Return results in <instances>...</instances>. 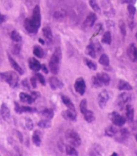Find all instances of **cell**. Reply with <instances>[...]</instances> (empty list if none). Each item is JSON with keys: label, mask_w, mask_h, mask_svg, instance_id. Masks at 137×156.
Listing matches in <instances>:
<instances>
[{"label": "cell", "mask_w": 137, "mask_h": 156, "mask_svg": "<svg viewBox=\"0 0 137 156\" xmlns=\"http://www.w3.org/2000/svg\"><path fill=\"white\" fill-rule=\"evenodd\" d=\"M60 59H61V50L59 47H57L55 51L51 56L49 60V70L53 75H57L59 71V66H60Z\"/></svg>", "instance_id": "cell-1"}, {"label": "cell", "mask_w": 137, "mask_h": 156, "mask_svg": "<svg viewBox=\"0 0 137 156\" xmlns=\"http://www.w3.org/2000/svg\"><path fill=\"white\" fill-rule=\"evenodd\" d=\"M0 80L9 84L12 88H15L19 83V76L14 71L0 72Z\"/></svg>", "instance_id": "cell-2"}, {"label": "cell", "mask_w": 137, "mask_h": 156, "mask_svg": "<svg viewBox=\"0 0 137 156\" xmlns=\"http://www.w3.org/2000/svg\"><path fill=\"white\" fill-rule=\"evenodd\" d=\"M65 139L74 147H78L81 144V139L78 133L74 129H68L65 133Z\"/></svg>", "instance_id": "cell-3"}, {"label": "cell", "mask_w": 137, "mask_h": 156, "mask_svg": "<svg viewBox=\"0 0 137 156\" xmlns=\"http://www.w3.org/2000/svg\"><path fill=\"white\" fill-rule=\"evenodd\" d=\"M110 119L112 121V123L116 126H123L126 123V118L120 114H118V112H113L109 115Z\"/></svg>", "instance_id": "cell-4"}, {"label": "cell", "mask_w": 137, "mask_h": 156, "mask_svg": "<svg viewBox=\"0 0 137 156\" xmlns=\"http://www.w3.org/2000/svg\"><path fill=\"white\" fill-rule=\"evenodd\" d=\"M74 89L75 91L78 93L79 95L81 96H83L85 92H86V82L84 80L83 78H77L76 79L74 83Z\"/></svg>", "instance_id": "cell-5"}, {"label": "cell", "mask_w": 137, "mask_h": 156, "mask_svg": "<svg viewBox=\"0 0 137 156\" xmlns=\"http://www.w3.org/2000/svg\"><path fill=\"white\" fill-rule=\"evenodd\" d=\"M31 20H33L34 24L36 26V28L39 29V28L40 27V23H41V14H40V7L38 5H36L34 7Z\"/></svg>", "instance_id": "cell-6"}, {"label": "cell", "mask_w": 137, "mask_h": 156, "mask_svg": "<svg viewBox=\"0 0 137 156\" xmlns=\"http://www.w3.org/2000/svg\"><path fill=\"white\" fill-rule=\"evenodd\" d=\"M108 100H109V94H108L107 90H103L98 94V103L101 108H105V106L107 105V102H108Z\"/></svg>", "instance_id": "cell-7"}, {"label": "cell", "mask_w": 137, "mask_h": 156, "mask_svg": "<svg viewBox=\"0 0 137 156\" xmlns=\"http://www.w3.org/2000/svg\"><path fill=\"white\" fill-rule=\"evenodd\" d=\"M131 98H132V96H131L130 93L123 92L118 96V99H117V105L120 108H122L124 105H127L130 101Z\"/></svg>", "instance_id": "cell-8"}, {"label": "cell", "mask_w": 137, "mask_h": 156, "mask_svg": "<svg viewBox=\"0 0 137 156\" xmlns=\"http://www.w3.org/2000/svg\"><path fill=\"white\" fill-rule=\"evenodd\" d=\"M23 26L27 31H28L29 33H32V34H36L38 32V28H36V26L34 24V23L33 22V20H31V18H27V19L24 20V22H23Z\"/></svg>", "instance_id": "cell-9"}, {"label": "cell", "mask_w": 137, "mask_h": 156, "mask_svg": "<svg viewBox=\"0 0 137 156\" xmlns=\"http://www.w3.org/2000/svg\"><path fill=\"white\" fill-rule=\"evenodd\" d=\"M15 112H16L17 113H19V114L23 113V112L33 113V112H36V108H35L30 107V106H20L17 102L15 103Z\"/></svg>", "instance_id": "cell-10"}, {"label": "cell", "mask_w": 137, "mask_h": 156, "mask_svg": "<svg viewBox=\"0 0 137 156\" xmlns=\"http://www.w3.org/2000/svg\"><path fill=\"white\" fill-rule=\"evenodd\" d=\"M96 20H97V16L95 13L91 12L86 16V20H84L83 24L86 28H91V27H93Z\"/></svg>", "instance_id": "cell-11"}, {"label": "cell", "mask_w": 137, "mask_h": 156, "mask_svg": "<svg viewBox=\"0 0 137 156\" xmlns=\"http://www.w3.org/2000/svg\"><path fill=\"white\" fill-rule=\"evenodd\" d=\"M128 55L131 61L137 62V47L134 44H131L128 46Z\"/></svg>", "instance_id": "cell-12"}, {"label": "cell", "mask_w": 137, "mask_h": 156, "mask_svg": "<svg viewBox=\"0 0 137 156\" xmlns=\"http://www.w3.org/2000/svg\"><path fill=\"white\" fill-rule=\"evenodd\" d=\"M28 65H29V68L33 71L37 72L41 69V64L39 63V61L35 58H30L28 60Z\"/></svg>", "instance_id": "cell-13"}, {"label": "cell", "mask_w": 137, "mask_h": 156, "mask_svg": "<svg viewBox=\"0 0 137 156\" xmlns=\"http://www.w3.org/2000/svg\"><path fill=\"white\" fill-rule=\"evenodd\" d=\"M61 100H62L63 104L68 108V109L74 112H76V108H75L74 105L72 102V100H70V97H68L67 96H65V95H62L61 96Z\"/></svg>", "instance_id": "cell-14"}, {"label": "cell", "mask_w": 137, "mask_h": 156, "mask_svg": "<svg viewBox=\"0 0 137 156\" xmlns=\"http://www.w3.org/2000/svg\"><path fill=\"white\" fill-rule=\"evenodd\" d=\"M49 84L52 90H57L63 87V83L57 77H51L49 79Z\"/></svg>", "instance_id": "cell-15"}, {"label": "cell", "mask_w": 137, "mask_h": 156, "mask_svg": "<svg viewBox=\"0 0 137 156\" xmlns=\"http://www.w3.org/2000/svg\"><path fill=\"white\" fill-rule=\"evenodd\" d=\"M61 115H62L63 118L65 119L66 121H75L77 120V114L76 112H74L70 110H65V111H63L61 112Z\"/></svg>", "instance_id": "cell-16"}, {"label": "cell", "mask_w": 137, "mask_h": 156, "mask_svg": "<svg viewBox=\"0 0 137 156\" xmlns=\"http://www.w3.org/2000/svg\"><path fill=\"white\" fill-rule=\"evenodd\" d=\"M128 135H129V132H128L127 129H122L121 130L118 131L116 134H115L116 140L119 142H124L128 137Z\"/></svg>", "instance_id": "cell-17"}, {"label": "cell", "mask_w": 137, "mask_h": 156, "mask_svg": "<svg viewBox=\"0 0 137 156\" xmlns=\"http://www.w3.org/2000/svg\"><path fill=\"white\" fill-rule=\"evenodd\" d=\"M7 57H8V59H9V62H10V64H11V66H12V67H13V69H14L16 72H18L20 75H22L23 74V70L22 69V67H21L18 64V63L16 62V61L13 58H12L11 55H10L9 54H7Z\"/></svg>", "instance_id": "cell-18"}, {"label": "cell", "mask_w": 137, "mask_h": 156, "mask_svg": "<svg viewBox=\"0 0 137 156\" xmlns=\"http://www.w3.org/2000/svg\"><path fill=\"white\" fill-rule=\"evenodd\" d=\"M97 79L99 80V82L102 83V85H108L111 82V78L106 73H98L96 75Z\"/></svg>", "instance_id": "cell-19"}, {"label": "cell", "mask_w": 137, "mask_h": 156, "mask_svg": "<svg viewBox=\"0 0 137 156\" xmlns=\"http://www.w3.org/2000/svg\"><path fill=\"white\" fill-rule=\"evenodd\" d=\"M0 114L4 120H7L11 117V111H10L9 108L7 107L6 104H2L1 107H0Z\"/></svg>", "instance_id": "cell-20"}, {"label": "cell", "mask_w": 137, "mask_h": 156, "mask_svg": "<svg viewBox=\"0 0 137 156\" xmlns=\"http://www.w3.org/2000/svg\"><path fill=\"white\" fill-rule=\"evenodd\" d=\"M118 89L119 91H132V87L127 81L120 79L118 83Z\"/></svg>", "instance_id": "cell-21"}, {"label": "cell", "mask_w": 137, "mask_h": 156, "mask_svg": "<svg viewBox=\"0 0 137 156\" xmlns=\"http://www.w3.org/2000/svg\"><path fill=\"white\" fill-rule=\"evenodd\" d=\"M19 100H20L21 102L25 103V104H28V105H31L35 101L31 95H28V94L24 93V92H21L19 94Z\"/></svg>", "instance_id": "cell-22"}, {"label": "cell", "mask_w": 137, "mask_h": 156, "mask_svg": "<svg viewBox=\"0 0 137 156\" xmlns=\"http://www.w3.org/2000/svg\"><path fill=\"white\" fill-rule=\"evenodd\" d=\"M42 32H43V35H44V38L46 40V41L48 43H52L53 37V33H52V31L50 29V28L45 27V28H43Z\"/></svg>", "instance_id": "cell-23"}, {"label": "cell", "mask_w": 137, "mask_h": 156, "mask_svg": "<svg viewBox=\"0 0 137 156\" xmlns=\"http://www.w3.org/2000/svg\"><path fill=\"white\" fill-rule=\"evenodd\" d=\"M126 115H127L128 121L132 122L133 121V118H134V108L132 105H126Z\"/></svg>", "instance_id": "cell-24"}, {"label": "cell", "mask_w": 137, "mask_h": 156, "mask_svg": "<svg viewBox=\"0 0 137 156\" xmlns=\"http://www.w3.org/2000/svg\"><path fill=\"white\" fill-rule=\"evenodd\" d=\"M41 116L44 117V119L47 120H52L54 117V112L53 110L50 109V108H45V109L42 110L41 111Z\"/></svg>", "instance_id": "cell-25"}, {"label": "cell", "mask_w": 137, "mask_h": 156, "mask_svg": "<svg viewBox=\"0 0 137 156\" xmlns=\"http://www.w3.org/2000/svg\"><path fill=\"white\" fill-rule=\"evenodd\" d=\"M33 142L36 147L40 146V143H41V133L39 130H36L33 133Z\"/></svg>", "instance_id": "cell-26"}, {"label": "cell", "mask_w": 137, "mask_h": 156, "mask_svg": "<svg viewBox=\"0 0 137 156\" xmlns=\"http://www.w3.org/2000/svg\"><path fill=\"white\" fill-rule=\"evenodd\" d=\"M84 116V119L86 120L88 123H92L95 120V117H94V112L91 111V110H87L85 113L83 114Z\"/></svg>", "instance_id": "cell-27"}, {"label": "cell", "mask_w": 137, "mask_h": 156, "mask_svg": "<svg viewBox=\"0 0 137 156\" xmlns=\"http://www.w3.org/2000/svg\"><path fill=\"white\" fill-rule=\"evenodd\" d=\"M102 148L98 145H94L90 151V156H102Z\"/></svg>", "instance_id": "cell-28"}, {"label": "cell", "mask_w": 137, "mask_h": 156, "mask_svg": "<svg viewBox=\"0 0 137 156\" xmlns=\"http://www.w3.org/2000/svg\"><path fill=\"white\" fill-rule=\"evenodd\" d=\"M33 54L36 57H37L39 58H42L44 56V49H42V47L39 45H35L33 48Z\"/></svg>", "instance_id": "cell-29"}, {"label": "cell", "mask_w": 137, "mask_h": 156, "mask_svg": "<svg viewBox=\"0 0 137 156\" xmlns=\"http://www.w3.org/2000/svg\"><path fill=\"white\" fill-rule=\"evenodd\" d=\"M86 53L87 55H89L90 57H91L92 58H96V54H97V52H96L95 49H94V47L93 46V44H90L89 45H87L86 49Z\"/></svg>", "instance_id": "cell-30"}, {"label": "cell", "mask_w": 137, "mask_h": 156, "mask_svg": "<svg viewBox=\"0 0 137 156\" xmlns=\"http://www.w3.org/2000/svg\"><path fill=\"white\" fill-rule=\"evenodd\" d=\"M117 132H118V130L115 127H114L113 126H110L105 129V135L108 136V137H114V136H115Z\"/></svg>", "instance_id": "cell-31"}, {"label": "cell", "mask_w": 137, "mask_h": 156, "mask_svg": "<svg viewBox=\"0 0 137 156\" xmlns=\"http://www.w3.org/2000/svg\"><path fill=\"white\" fill-rule=\"evenodd\" d=\"M102 42L105 44H111V32L107 31V32L104 33V34L102 35Z\"/></svg>", "instance_id": "cell-32"}, {"label": "cell", "mask_w": 137, "mask_h": 156, "mask_svg": "<svg viewBox=\"0 0 137 156\" xmlns=\"http://www.w3.org/2000/svg\"><path fill=\"white\" fill-rule=\"evenodd\" d=\"M65 152L68 155L70 156H78V152L77 151V150L70 145L65 147Z\"/></svg>", "instance_id": "cell-33"}, {"label": "cell", "mask_w": 137, "mask_h": 156, "mask_svg": "<svg viewBox=\"0 0 137 156\" xmlns=\"http://www.w3.org/2000/svg\"><path fill=\"white\" fill-rule=\"evenodd\" d=\"M11 38L15 43H19V42L22 41V37L16 30L12 31V34H11Z\"/></svg>", "instance_id": "cell-34"}, {"label": "cell", "mask_w": 137, "mask_h": 156, "mask_svg": "<svg viewBox=\"0 0 137 156\" xmlns=\"http://www.w3.org/2000/svg\"><path fill=\"white\" fill-rule=\"evenodd\" d=\"M98 62H99L101 65L104 66H108L110 65L109 58H108V56H107V54H102V55L100 56Z\"/></svg>", "instance_id": "cell-35"}, {"label": "cell", "mask_w": 137, "mask_h": 156, "mask_svg": "<svg viewBox=\"0 0 137 156\" xmlns=\"http://www.w3.org/2000/svg\"><path fill=\"white\" fill-rule=\"evenodd\" d=\"M84 63L86 64V66L89 69H91L92 70H97V65L95 62H94L93 61L90 60L88 58H84Z\"/></svg>", "instance_id": "cell-36"}, {"label": "cell", "mask_w": 137, "mask_h": 156, "mask_svg": "<svg viewBox=\"0 0 137 156\" xmlns=\"http://www.w3.org/2000/svg\"><path fill=\"white\" fill-rule=\"evenodd\" d=\"M38 126L41 129L49 128L51 126V121L49 120H47V119H44V120H41L38 122Z\"/></svg>", "instance_id": "cell-37"}, {"label": "cell", "mask_w": 137, "mask_h": 156, "mask_svg": "<svg viewBox=\"0 0 137 156\" xmlns=\"http://www.w3.org/2000/svg\"><path fill=\"white\" fill-rule=\"evenodd\" d=\"M89 3H90V6L91 7V8L95 12H98L100 13L101 12V9H100L99 5L98 4V2L96 0H90L89 1Z\"/></svg>", "instance_id": "cell-38"}, {"label": "cell", "mask_w": 137, "mask_h": 156, "mask_svg": "<svg viewBox=\"0 0 137 156\" xmlns=\"http://www.w3.org/2000/svg\"><path fill=\"white\" fill-rule=\"evenodd\" d=\"M79 107H80V111H81V112L82 114H84L88 110V108H87V100L86 99H83L81 101V103H80V106Z\"/></svg>", "instance_id": "cell-39"}, {"label": "cell", "mask_w": 137, "mask_h": 156, "mask_svg": "<svg viewBox=\"0 0 137 156\" xmlns=\"http://www.w3.org/2000/svg\"><path fill=\"white\" fill-rule=\"evenodd\" d=\"M118 25H119V29H120V32L121 33H122V35H123V37H125L126 33H127L125 23H124L123 20H120L119 21V23H118Z\"/></svg>", "instance_id": "cell-40"}, {"label": "cell", "mask_w": 137, "mask_h": 156, "mask_svg": "<svg viewBox=\"0 0 137 156\" xmlns=\"http://www.w3.org/2000/svg\"><path fill=\"white\" fill-rule=\"evenodd\" d=\"M35 76L36 77V79H37V81H39V83L42 84L43 86H44V85L46 84V81H45V79H44V77L43 76V75L39 74V73H37V74H36Z\"/></svg>", "instance_id": "cell-41"}, {"label": "cell", "mask_w": 137, "mask_h": 156, "mask_svg": "<svg viewBox=\"0 0 137 156\" xmlns=\"http://www.w3.org/2000/svg\"><path fill=\"white\" fill-rule=\"evenodd\" d=\"M25 125L27 129H29V130H32L33 129V126H34V125H33V121H32L30 118L25 119Z\"/></svg>", "instance_id": "cell-42"}, {"label": "cell", "mask_w": 137, "mask_h": 156, "mask_svg": "<svg viewBox=\"0 0 137 156\" xmlns=\"http://www.w3.org/2000/svg\"><path fill=\"white\" fill-rule=\"evenodd\" d=\"M91 81H92V84H93V86L94 87H101L102 86V83H100L99 80L97 79L96 76L92 77V80H91Z\"/></svg>", "instance_id": "cell-43"}, {"label": "cell", "mask_w": 137, "mask_h": 156, "mask_svg": "<svg viewBox=\"0 0 137 156\" xmlns=\"http://www.w3.org/2000/svg\"><path fill=\"white\" fill-rule=\"evenodd\" d=\"M128 11L129 12L131 16H133L135 15V12H136V9H135V6L133 4H128Z\"/></svg>", "instance_id": "cell-44"}, {"label": "cell", "mask_w": 137, "mask_h": 156, "mask_svg": "<svg viewBox=\"0 0 137 156\" xmlns=\"http://www.w3.org/2000/svg\"><path fill=\"white\" fill-rule=\"evenodd\" d=\"M20 50H21V46L19 43H16L15 44H14V46H13V48H12V52H13L15 54H19Z\"/></svg>", "instance_id": "cell-45"}, {"label": "cell", "mask_w": 137, "mask_h": 156, "mask_svg": "<svg viewBox=\"0 0 137 156\" xmlns=\"http://www.w3.org/2000/svg\"><path fill=\"white\" fill-rule=\"evenodd\" d=\"M30 82H31V85L33 87V88H36V85H37V79L36 76H33V77L31 78L30 79Z\"/></svg>", "instance_id": "cell-46"}, {"label": "cell", "mask_w": 137, "mask_h": 156, "mask_svg": "<svg viewBox=\"0 0 137 156\" xmlns=\"http://www.w3.org/2000/svg\"><path fill=\"white\" fill-rule=\"evenodd\" d=\"M22 84H23V86L24 87H26V88L29 89L30 88V87H29V83H28V80H27V79H24L22 81Z\"/></svg>", "instance_id": "cell-47"}, {"label": "cell", "mask_w": 137, "mask_h": 156, "mask_svg": "<svg viewBox=\"0 0 137 156\" xmlns=\"http://www.w3.org/2000/svg\"><path fill=\"white\" fill-rule=\"evenodd\" d=\"M31 96H33V100H36V99H37L38 97H39V94L38 93L37 91H33V92H32V94H31Z\"/></svg>", "instance_id": "cell-48"}, {"label": "cell", "mask_w": 137, "mask_h": 156, "mask_svg": "<svg viewBox=\"0 0 137 156\" xmlns=\"http://www.w3.org/2000/svg\"><path fill=\"white\" fill-rule=\"evenodd\" d=\"M128 23H129V26H130L131 28H132L134 27V20H133V16H131L129 18V20H128Z\"/></svg>", "instance_id": "cell-49"}, {"label": "cell", "mask_w": 137, "mask_h": 156, "mask_svg": "<svg viewBox=\"0 0 137 156\" xmlns=\"http://www.w3.org/2000/svg\"><path fill=\"white\" fill-rule=\"evenodd\" d=\"M40 70H43L44 73H45V74H48V73H49V69L47 68V66L44 65V64L41 65V69H40Z\"/></svg>", "instance_id": "cell-50"}, {"label": "cell", "mask_w": 137, "mask_h": 156, "mask_svg": "<svg viewBox=\"0 0 137 156\" xmlns=\"http://www.w3.org/2000/svg\"><path fill=\"white\" fill-rule=\"evenodd\" d=\"M6 20H7V17L0 13V23H4L5 21H6Z\"/></svg>", "instance_id": "cell-51"}, {"label": "cell", "mask_w": 137, "mask_h": 156, "mask_svg": "<svg viewBox=\"0 0 137 156\" xmlns=\"http://www.w3.org/2000/svg\"><path fill=\"white\" fill-rule=\"evenodd\" d=\"M136 2V0H124V2H127L128 4H133Z\"/></svg>", "instance_id": "cell-52"}, {"label": "cell", "mask_w": 137, "mask_h": 156, "mask_svg": "<svg viewBox=\"0 0 137 156\" xmlns=\"http://www.w3.org/2000/svg\"><path fill=\"white\" fill-rule=\"evenodd\" d=\"M39 42H40V43H41L42 44H45V42H44V41H43V40H42V39H40V38H39Z\"/></svg>", "instance_id": "cell-53"}, {"label": "cell", "mask_w": 137, "mask_h": 156, "mask_svg": "<svg viewBox=\"0 0 137 156\" xmlns=\"http://www.w3.org/2000/svg\"><path fill=\"white\" fill-rule=\"evenodd\" d=\"M111 156H118V154H117V153H115V152H114V153H113V154H112Z\"/></svg>", "instance_id": "cell-54"}, {"label": "cell", "mask_w": 137, "mask_h": 156, "mask_svg": "<svg viewBox=\"0 0 137 156\" xmlns=\"http://www.w3.org/2000/svg\"><path fill=\"white\" fill-rule=\"evenodd\" d=\"M135 139H136V141H137V134H136V136H135Z\"/></svg>", "instance_id": "cell-55"}, {"label": "cell", "mask_w": 137, "mask_h": 156, "mask_svg": "<svg viewBox=\"0 0 137 156\" xmlns=\"http://www.w3.org/2000/svg\"><path fill=\"white\" fill-rule=\"evenodd\" d=\"M135 37H136V39H137V33H136V34H135Z\"/></svg>", "instance_id": "cell-56"}, {"label": "cell", "mask_w": 137, "mask_h": 156, "mask_svg": "<svg viewBox=\"0 0 137 156\" xmlns=\"http://www.w3.org/2000/svg\"><path fill=\"white\" fill-rule=\"evenodd\" d=\"M135 79H136V81H137V76H136V78H135Z\"/></svg>", "instance_id": "cell-57"}]
</instances>
